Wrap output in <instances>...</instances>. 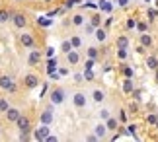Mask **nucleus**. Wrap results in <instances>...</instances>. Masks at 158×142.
I'll use <instances>...</instances> for the list:
<instances>
[{
	"label": "nucleus",
	"instance_id": "f257e3e1",
	"mask_svg": "<svg viewBox=\"0 0 158 142\" xmlns=\"http://www.w3.org/2000/svg\"><path fill=\"white\" fill-rule=\"evenodd\" d=\"M49 101L53 103V105H60V103L64 101V90H63V88H55V90H51Z\"/></svg>",
	"mask_w": 158,
	"mask_h": 142
},
{
	"label": "nucleus",
	"instance_id": "f03ea898",
	"mask_svg": "<svg viewBox=\"0 0 158 142\" xmlns=\"http://www.w3.org/2000/svg\"><path fill=\"white\" fill-rule=\"evenodd\" d=\"M12 23H14L16 29H23V27L27 26V18H26V14H22V12H16V14L12 16Z\"/></svg>",
	"mask_w": 158,
	"mask_h": 142
},
{
	"label": "nucleus",
	"instance_id": "7ed1b4c3",
	"mask_svg": "<svg viewBox=\"0 0 158 142\" xmlns=\"http://www.w3.org/2000/svg\"><path fill=\"white\" fill-rule=\"evenodd\" d=\"M0 88H2L4 91H16V82L12 80L10 76H0Z\"/></svg>",
	"mask_w": 158,
	"mask_h": 142
},
{
	"label": "nucleus",
	"instance_id": "20e7f679",
	"mask_svg": "<svg viewBox=\"0 0 158 142\" xmlns=\"http://www.w3.org/2000/svg\"><path fill=\"white\" fill-rule=\"evenodd\" d=\"M39 121H41V125H51V123L55 121V115H53V103L43 111V113L39 115Z\"/></svg>",
	"mask_w": 158,
	"mask_h": 142
},
{
	"label": "nucleus",
	"instance_id": "39448f33",
	"mask_svg": "<svg viewBox=\"0 0 158 142\" xmlns=\"http://www.w3.org/2000/svg\"><path fill=\"white\" fill-rule=\"evenodd\" d=\"M20 45L22 47H26V49H33L35 47V39H33V35L31 33H27V31H23L20 35Z\"/></svg>",
	"mask_w": 158,
	"mask_h": 142
},
{
	"label": "nucleus",
	"instance_id": "423d86ee",
	"mask_svg": "<svg viewBox=\"0 0 158 142\" xmlns=\"http://www.w3.org/2000/svg\"><path fill=\"white\" fill-rule=\"evenodd\" d=\"M23 86H26L27 90H33L39 86V76H35V74H26L23 76Z\"/></svg>",
	"mask_w": 158,
	"mask_h": 142
},
{
	"label": "nucleus",
	"instance_id": "0eeeda50",
	"mask_svg": "<svg viewBox=\"0 0 158 142\" xmlns=\"http://www.w3.org/2000/svg\"><path fill=\"white\" fill-rule=\"evenodd\" d=\"M47 136H49V125H41L39 128H33V138L35 140H45Z\"/></svg>",
	"mask_w": 158,
	"mask_h": 142
},
{
	"label": "nucleus",
	"instance_id": "6e6552de",
	"mask_svg": "<svg viewBox=\"0 0 158 142\" xmlns=\"http://www.w3.org/2000/svg\"><path fill=\"white\" fill-rule=\"evenodd\" d=\"M16 125H18V128H20V131H23V132H31V131H33V128H31V123H29V119H27L23 113H22L20 119L16 121Z\"/></svg>",
	"mask_w": 158,
	"mask_h": 142
},
{
	"label": "nucleus",
	"instance_id": "1a4fd4ad",
	"mask_svg": "<svg viewBox=\"0 0 158 142\" xmlns=\"http://www.w3.org/2000/svg\"><path fill=\"white\" fill-rule=\"evenodd\" d=\"M72 103H74L76 109H84V107H86V94H82V91H76V94L72 95Z\"/></svg>",
	"mask_w": 158,
	"mask_h": 142
},
{
	"label": "nucleus",
	"instance_id": "9d476101",
	"mask_svg": "<svg viewBox=\"0 0 158 142\" xmlns=\"http://www.w3.org/2000/svg\"><path fill=\"white\" fill-rule=\"evenodd\" d=\"M4 117H6V121H8V123H16V121L22 117V111L18 109V107H10V109L4 113Z\"/></svg>",
	"mask_w": 158,
	"mask_h": 142
},
{
	"label": "nucleus",
	"instance_id": "9b49d317",
	"mask_svg": "<svg viewBox=\"0 0 158 142\" xmlns=\"http://www.w3.org/2000/svg\"><path fill=\"white\" fill-rule=\"evenodd\" d=\"M39 63H41V51L31 49V51H29V57H27V64L29 66H37Z\"/></svg>",
	"mask_w": 158,
	"mask_h": 142
},
{
	"label": "nucleus",
	"instance_id": "f8f14e48",
	"mask_svg": "<svg viewBox=\"0 0 158 142\" xmlns=\"http://www.w3.org/2000/svg\"><path fill=\"white\" fill-rule=\"evenodd\" d=\"M64 57H66V63H69L70 66H74V64H78V63H80V53H78L76 49H72V51H69V53L64 55Z\"/></svg>",
	"mask_w": 158,
	"mask_h": 142
},
{
	"label": "nucleus",
	"instance_id": "ddd939ff",
	"mask_svg": "<svg viewBox=\"0 0 158 142\" xmlns=\"http://www.w3.org/2000/svg\"><path fill=\"white\" fill-rule=\"evenodd\" d=\"M107 131H109V128H107V125H106V123H100V125H96V128H94V132L98 134L100 138H106Z\"/></svg>",
	"mask_w": 158,
	"mask_h": 142
},
{
	"label": "nucleus",
	"instance_id": "4468645a",
	"mask_svg": "<svg viewBox=\"0 0 158 142\" xmlns=\"http://www.w3.org/2000/svg\"><path fill=\"white\" fill-rule=\"evenodd\" d=\"M12 16H14L12 12L0 8V23H8V22H12Z\"/></svg>",
	"mask_w": 158,
	"mask_h": 142
},
{
	"label": "nucleus",
	"instance_id": "2eb2a0df",
	"mask_svg": "<svg viewBox=\"0 0 158 142\" xmlns=\"http://www.w3.org/2000/svg\"><path fill=\"white\" fill-rule=\"evenodd\" d=\"M133 90H135L133 80H131V78H125V80H123V91H125V94H133Z\"/></svg>",
	"mask_w": 158,
	"mask_h": 142
},
{
	"label": "nucleus",
	"instance_id": "dca6fc26",
	"mask_svg": "<svg viewBox=\"0 0 158 142\" xmlns=\"http://www.w3.org/2000/svg\"><path fill=\"white\" fill-rule=\"evenodd\" d=\"M70 23H72V26H74V27H80V26H84V16L82 14H74V16H72L70 18Z\"/></svg>",
	"mask_w": 158,
	"mask_h": 142
},
{
	"label": "nucleus",
	"instance_id": "f3484780",
	"mask_svg": "<svg viewBox=\"0 0 158 142\" xmlns=\"http://www.w3.org/2000/svg\"><path fill=\"white\" fill-rule=\"evenodd\" d=\"M115 45H117V49H127L129 47V39H127L125 35H119L117 41H115Z\"/></svg>",
	"mask_w": 158,
	"mask_h": 142
},
{
	"label": "nucleus",
	"instance_id": "a211bd4d",
	"mask_svg": "<svg viewBox=\"0 0 158 142\" xmlns=\"http://www.w3.org/2000/svg\"><path fill=\"white\" fill-rule=\"evenodd\" d=\"M92 99H94L96 103H102V101L106 99V94H104L102 90H94V91H92Z\"/></svg>",
	"mask_w": 158,
	"mask_h": 142
},
{
	"label": "nucleus",
	"instance_id": "6ab92c4d",
	"mask_svg": "<svg viewBox=\"0 0 158 142\" xmlns=\"http://www.w3.org/2000/svg\"><path fill=\"white\" fill-rule=\"evenodd\" d=\"M141 45L143 47H152V37H150L148 33H141Z\"/></svg>",
	"mask_w": 158,
	"mask_h": 142
},
{
	"label": "nucleus",
	"instance_id": "aec40b11",
	"mask_svg": "<svg viewBox=\"0 0 158 142\" xmlns=\"http://www.w3.org/2000/svg\"><path fill=\"white\" fill-rule=\"evenodd\" d=\"M106 125L109 131H117V127H119V119H115V117H109V119L106 121Z\"/></svg>",
	"mask_w": 158,
	"mask_h": 142
},
{
	"label": "nucleus",
	"instance_id": "412c9836",
	"mask_svg": "<svg viewBox=\"0 0 158 142\" xmlns=\"http://www.w3.org/2000/svg\"><path fill=\"white\" fill-rule=\"evenodd\" d=\"M147 66L150 70H158V59L154 57V55H150V57L147 59Z\"/></svg>",
	"mask_w": 158,
	"mask_h": 142
},
{
	"label": "nucleus",
	"instance_id": "4be33fe9",
	"mask_svg": "<svg viewBox=\"0 0 158 142\" xmlns=\"http://www.w3.org/2000/svg\"><path fill=\"white\" fill-rule=\"evenodd\" d=\"M106 37H107V31H106L104 27H98V29H96V39H98L100 43H104Z\"/></svg>",
	"mask_w": 158,
	"mask_h": 142
},
{
	"label": "nucleus",
	"instance_id": "5701e85b",
	"mask_svg": "<svg viewBox=\"0 0 158 142\" xmlns=\"http://www.w3.org/2000/svg\"><path fill=\"white\" fill-rule=\"evenodd\" d=\"M10 109V101L8 97H0V113H6Z\"/></svg>",
	"mask_w": 158,
	"mask_h": 142
},
{
	"label": "nucleus",
	"instance_id": "b1692460",
	"mask_svg": "<svg viewBox=\"0 0 158 142\" xmlns=\"http://www.w3.org/2000/svg\"><path fill=\"white\" fill-rule=\"evenodd\" d=\"M98 55H100V51L96 47H88L86 49V57L88 59H98Z\"/></svg>",
	"mask_w": 158,
	"mask_h": 142
},
{
	"label": "nucleus",
	"instance_id": "393cba45",
	"mask_svg": "<svg viewBox=\"0 0 158 142\" xmlns=\"http://www.w3.org/2000/svg\"><path fill=\"white\" fill-rule=\"evenodd\" d=\"M57 66H59V60H57V59H51L49 64H47V72H49V74L55 72V70H57Z\"/></svg>",
	"mask_w": 158,
	"mask_h": 142
},
{
	"label": "nucleus",
	"instance_id": "a878e982",
	"mask_svg": "<svg viewBox=\"0 0 158 142\" xmlns=\"http://www.w3.org/2000/svg\"><path fill=\"white\" fill-rule=\"evenodd\" d=\"M72 49H74V47H72V43H70V39H69V41H63V45H60V51H63L64 55L69 53V51H72Z\"/></svg>",
	"mask_w": 158,
	"mask_h": 142
},
{
	"label": "nucleus",
	"instance_id": "bb28decb",
	"mask_svg": "<svg viewBox=\"0 0 158 142\" xmlns=\"http://www.w3.org/2000/svg\"><path fill=\"white\" fill-rule=\"evenodd\" d=\"M84 31H86V35H92V33H96V29H98V27H94L92 26V23H84Z\"/></svg>",
	"mask_w": 158,
	"mask_h": 142
},
{
	"label": "nucleus",
	"instance_id": "cd10ccee",
	"mask_svg": "<svg viewBox=\"0 0 158 142\" xmlns=\"http://www.w3.org/2000/svg\"><path fill=\"white\" fill-rule=\"evenodd\" d=\"M70 43H72V47H74V49H78V47L82 45V39H80L78 35H72V37H70Z\"/></svg>",
	"mask_w": 158,
	"mask_h": 142
},
{
	"label": "nucleus",
	"instance_id": "c85d7f7f",
	"mask_svg": "<svg viewBox=\"0 0 158 142\" xmlns=\"http://www.w3.org/2000/svg\"><path fill=\"white\" fill-rule=\"evenodd\" d=\"M90 23H92L94 27H100V23H102V18L96 14V16H92V20H90Z\"/></svg>",
	"mask_w": 158,
	"mask_h": 142
},
{
	"label": "nucleus",
	"instance_id": "c756f323",
	"mask_svg": "<svg viewBox=\"0 0 158 142\" xmlns=\"http://www.w3.org/2000/svg\"><path fill=\"white\" fill-rule=\"evenodd\" d=\"M109 117H111V115H109L107 109H102V111H100V119H102V121H107Z\"/></svg>",
	"mask_w": 158,
	"mask_h": 142
},
{
	"label": "nucleus",
	"instance_id": "7c9ffc66",
	"mask_svg": "<svg viewBox=\"0 0 158 142\" xmlns=\"http://www.w3.org/2000/svg\"><path fill=\"white\" fill-rule=\"evenodd\" d=\"M117 57H119L121 60H125V59H127V49H117Z\"/></svg>",
	"mask_w": 158,
	"mask_h": 142
},
{
	"label": "nucleus",
	"instance_id": "2f4dec72",
	"mask_svg": "<svg viewBox=\"0 0 158 142\" xmlns=\"http://www.w3.org/2000/svg\"><path fill=\"white\" fill-rule=\"evenodd\" d=\"M147 123H150V125H156V123H158V115H148V117H147Z\"/></svg>",
	"mask_w": 158,
	"mask_h": 142
},
{
	"label": "nucleus",
	"instance_id": "473e14b6",
	"mask_svg": "<svg viewBox=\"0 0 158 142\" xmlns=\"http://www.w3.org/2000/svg\"><path fill=\"white\" fill-rule=\"evenodd\" d=\"M102 10H104V12H111V4H109V2H104V0H102Z\"/></svg>",
	"mask_w": 158,
	"mask_h": 142
},
{
	"label": "nucleus",
	"instance_id": "72a5a7b5",
	"mask_svg": "<svg viewBox=\"0 0 158 142\" xmlns=\"http://www.w3.org/2000/svg\"><path fill=\"white\" fill-rule=\"evenodd\" d=\"M94 64H96V59H88V60H86V70H92Z\"/></svg>",
	"mask_w": 158,
	"mask_h": 142
},
{
	"label": "nucleus",
	"instance_id": "f704fd0d",
	"mask_svg": "<svg viewBox=\"0 0 158 142\" xmlns=\"http://www.w3.org/2000/svg\"><path fill=\"white\" fill-rule=\"evenodd\" d=\"M137 29H139V31H141V33H144V31H147V23H144V22L137 23Z\"/></svg>",
	"mask_w": 158,
	"mask_h": 142
},
{
	"label": "nucleus",
	"instance_id": "c9c22d12",
	"mask_svg": "<svg viewBox=\"0 0 158 142\" xmlns=\"http://www.w3.org/2000/svg\"><path fill=\"white\" fill-rule=\"evenodd\" d=\"M127 132L135 136V132H137V125H129V127H127Z\"/></svg>",
	"mask_w": 158,
	"mask_h": 142
},
{
	"label": "nucleus",
	"instance_id": "e433bc0d",
	"mask_svg": "<svg viewBox=\"0 0 158 142\" xmlns=\"http://www.w3.org/2000/svg\"><path fill=\"white\" fill-rule=\"evenodd\" d=\"M156 16H158V12H156V10H152V8H150V10H148V20L152 22V20H154Z\"/></svg>",
	"mask_w": 158,
	"mask_h": 142
},
{
	"label": "nucleus",
	"instance_id": "4c0bfd02",
	"mask_svg": "<svg viewBox=\"0 0 158 142\" xmlns=\"http://www.w3.org/2000/svg\"><path fill=\"white\" fill-rule=\"evenodd\" d=\"M123 74H125L127 78H131V76H133V68H129V66H125V68H123Z\"/></svg>",
	"mask_w": 158,
	"mask_h": 142
},
{
	"label": "nucleus",
	"instance_id": "58836bf2",
	"mask_svg": "<svg viewBox=\"0 0 158 142\" xmlns=\"http://www.w3.org/2000/svg\"><path fill=\"white\" fill-rule=\"evenodd\" d=\"M84 78H86V80H94V74H92V70H84Z\"/></svg>",
	"mask_w": 158,
	"mask_h": 142
},
{
	"label": "nucleus",
	"instance_id": "ea45409f",
	"mask_svg": "<svg viewBox=\"0 0 158 142\" xmlns=\"http://www.w3.org/2000/svg\"><path fill=\"white\" fill-rule=\"evenodd\" d=\"M127 27H129V29H131V27H137V22L133 20V18H129V22H127Z\"/></svg>",
	"mask_w": 158,
	"mask_h": 142
},
{
	"label": "nucleus",
	"instance_id": "a19ab883",
	"mask_svg": "<svg viewBox=\"0 0 158 142\" xmlns=\"http://www.w3.org/2000/svg\"><path fill=\"white\" fill-rule=\"evenodd\" d=\"M119 121H121V123L127 121V111H121V113H119Z\"/></svg>",
	"mask_w": 158,
	"mask_h": 142
},
{
	"label": "nucleus",
	"instance_id": "79ce46f5",
	"mask_svg": "<svg viewBox=\"0 0 158 142\" xmlns=\"http://www.w3.org/2000/svg\"><path fill=\"white\" fill-rule=\"evenodd\" d=\"M129 111H131V113H137V103H131V105H129Z\"/></svg>",
	"mask_w": 158,
	"mask_h": 142
},
{
	"label": "nucleus",
	"instance_id": "37998d69",
	"mask_svg": "<svg viewBox=\"0 0 158 142\" xmlns=\"http://www.w3.org/2000/svg\"><path fill=\"white\" fill-rule=\"evenodd\" d=\"M45 140H47V142H57V136H53V134H49V136H47Z\"/></svg>",
	"mask_w": 158,
	"mask_h": 142
},
{
	"label": "nucleus",
	"instance_id": "c03bdc74",
	"mask_svg": "<svg viewBox=\"0 0 158 142\" xmlns=\"http://www.w3.org/2000/svg\"><path fill=\"white\" fill-rule=\"evenodd\" d=\"M117 4L121 6V8H123V6H127V4H129V0H117Z\"/></svg>",
	"mask_w": 158,
	"mask_h": 142
},
{
	"label": "nucleus",
	"instance_id": "a18cd8bd",
	"mask_svg": "<svg viewBox=\"0 0 158 142\" xmlns=\"http://www.w3.org/2000/svg\"><path fill=\"white\" fill-rule=\"evenodd\" d=\"M53 53H55V49L53 47H47V57H53Z\"/></svg>",
	"mask_w": 158,
	"mask_h": 142
},
{
	"label": "nucleus",
	"instance_id": "49530a36",
	"mask_svg": "<svg viewBox=\"0 0 158 142\" xmlns=\"http://www.w3.org/2000/svg\"><path fill=\"white\" fill-rule=\"evenodd\" d=\"M139 95H141V91H139V90H133V97H135V99H139Z\"/></svg>",
	"mask_w": 158,
	"mask_h": 142
},
{
	"label": "nucleus",
	"instance_id": "de8ad7c7",
	"mask_svg": "<svg viewBox=\"0 0 158 142\" xmlns=\"http://www.w3.org/2000/svg\"><path fill=\"white\" fill-rule=\"evenodd\" d=\"M154 80H156V82H158V70H156V76H154Z\"/></svg>",
	"mask_w": 158,
	"mask_h": 142
},
{
	"label": "nucleus",
	"instance_id": "09e8293b",
	"mask_svg": "<svg viewBox=\"0 0 158 142\" xmlns=\"http://www.w3.org/2000/svg\"><path fill=\"white\" fill-rule=\"evenodd\" d=\"M43 2H45V4H49V2H53V0H43Z\"/></svg>",
	"mask_w": 158,
	"mask_h": 142
},
{
	"label": "nucleus",
	"instance_id": "8fccbe9b",
	"mask_svg": "<svg viewBox=\"0 0 158 142\" xmlns=\"http://www.w3.org/2000/svg\"><path fill=\"white\" fill-rule=\"evenodd\" d=\"M14 2H22V0H14Z\"/></svg>",
	"mask_w": 158,
	"mask_h": 142
},
{
	"label": "nucleus",
	"instance_id": "3c124183",
	"mask_svg": "<svg viewBox=\"0 0 158 142\" xmlns=\"http://www.w3.org/2000/svg\"><path fill=\"white\" fill-rule=\"evenodd\" d=\"M144 2H150V0H144Z\"/></svg>",
	"mask_w": 158,
	"mask_h": 142
}]
</instances>
